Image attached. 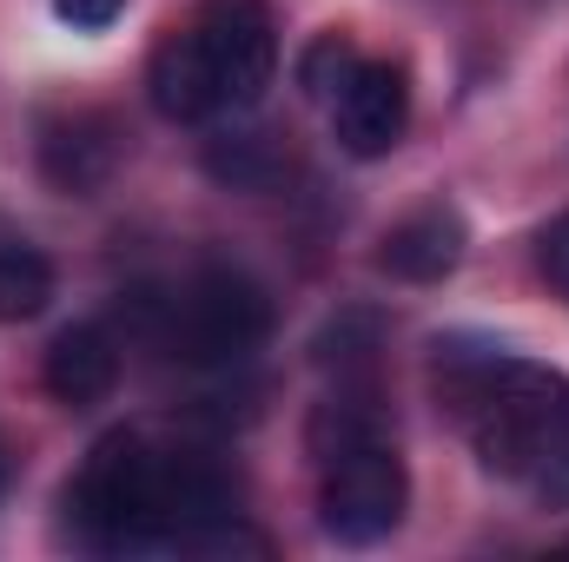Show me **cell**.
Instances as JSON below:
<instances>
[{
	"label": "cell",
	"mask_w": 569,
	"mask_h": 562,
	"mask_svg": "<svg viewBox=\"0 0 569 562\" xmlns=\"http://www.w3.org/2000/svg\"><path fill=\"white\" fill-rule=\"evenodd\" d=\"M67 530L100 556H232L266 550L239 516V476L212 450L113 430L67 476Z\"/></svg>",
	"instance_id": "cell-1"
},
{
	"label": "cell",
	"mask_w": 569,
	"mask_h": 562,
	"mask_svg": "<svg viewBox=\"0 0 569 562\" xmlns=\"http://www.w3.org/2000/svg\"><path fill=\"white\" fill-rule=\"evenodd\" d=\"M430 384H437V404L470 436L477 463L490 476H517V483L530 476L537 443L569 398V384L550 364H530L490 338H437L430 344Z\"/></svg>",
	"instance_id": "cell-2"
},
{
	"label": "cell",
	"mask_w": 569,
	"mask_h": 562,
	"mask_svg": "<svg viewBox=\"0 0 569 562\" xmlns=\"http://www.w3.org/2000/svg\"><path fill=\"white\" fill-rule=\"evenodd\" d=\"M272 338V291L239 265H199L159 298V344L192 371H239Z\"/></svg>",
	"instance_id": "cell-3"
},
{
	"label": "cell",
	"mask_w": 569,
	"mask_h": 562,
	"mask_svg": "<svg viewBox=\"0 0 569 562\" xmlns=\"http://www.w3.org/2000/svg\"><path fill=\"white\" fill-rule=\"evenodd\" d=\"M411 510V476L391 436L351 443L338 456L318 463V530L345 550H371L385 543Z\"/></svg>",
	"instance_id": "cell-4"
},
{
	"label": "cell",
	"mask_w": 569,
	"mask_h": 562,
	"mask_svg": "<svg viewBox=\"0 0 569 562\" xmlns=\"http://www.w3.org/2000/svg\"><path fill=\"white\" fill-rule=\"evenodd\" d=\"M192 40L206 53L219 113H252L279 73V20L272 0H199Z\"/></svg>",
	"instance_id": "cell-5"
},
{
	"label": "cell",
	"mask_w": 569,
	"mask_h": 562,
	"mask_svg": "<svg viewBox=\"0 0 569 562\" xmlns=\"http://www.w3.org/2000/svg\"><path fill=\"white\" fill-rule=\"evenodd\" d=\"M325 113H331L338 152H351V159H385V152H398V140L411 133V73H405L398 60H365V67L338 87V100H331Z\"/></svg>",
	"instance_id": "cell-6"
},
{
	"label": "cell",
	"mask_w": 569,
	"mask_h": 562,
	"mask_svg": "<svg viewBox=\"0 0 569 562\" xmlns=\"http://www.w3.org/2000/svg\"><path fill=\"white\" fill-rule=\"evenodd\" d=\"M120 152H127V140H120L113 113L73 107V113H53L40 127V179L67 199H87L120 172Z\"/></svg>",
	"instance_id": "cell-7"
},
{
	"label": "cell",
	"mask_w": 569,
	"mask_h": 562,
	"mask_svg": "<svg viewBox=\"0 0 569 562\" xmlns=\"http://www.w3.org/2000/svg\"><path fill=\"white\" fill-rule=\"evenodd\" d=\"M463 245H470L463 212H457L450 199H430V205L405 212V219L385 232L378 265H385L391 279H405V284H437V279H450V272L463 265Z\"/></svg>",
	"instance_id": "cell-8"
},
{
	"label": "cell",
	"mask_w": 569,
	"mask_h": 562,
	"mask_svg": "<svg viewBox=\"0 0 569 562\" xmlns=\"http://www.w3.org/2000/svg\"><path fill=\"white\" fill-rule=\"evenodd\" d=\"M40 378H47L53 404L93 411V404H107L113 384H120V338H113L107 324H67V331L47 344Z\"/></svg>",
	"instance_id": "cell-9"
},
{
	"label": "cell",
	"mask_w": 569,
	"mask_h": 562,
	"mask_svg": "<svg viewBox=\"0 0 569 562\" xmlns=\"http://www.w3.org/2000/svg\"><path fill=\"white\" fill-rule=\"evenodd\" d=\"M146 93L152 107L172 120V127H206V120H226L219 113V93H212V73H206V53L192 40V27H172L152 60H146Z\"/></svg>",
	"instance_id": "cell-10"
},
{
	"label": "cell",
	"mask_w": 569,
	"mask_h": 562,
	"mask_svg": "<svg viewBox=\"0 0 569 562\" xmlns=\"http://www.w3.org/2000/svg\"><path fill=\"white\" fill-rule=\"evenodd\" d=\"M206 172L226 192H279L284 172H291V152L266 127H219L206 140Z\"/></svg>",
	"instance_id": "cell-11"
},
{
	"label": "cell",
	"mask_w": 569,
	"mask_h": 562,
	"mask_svg": "<svg viewBox=\"0 0 569 562\" xmlns=\"http://www.w3.org/2000/svg\"><path fill=\"white\" fill-rule=\"evenodd\" d=\"M53 304V265L33 245H0V324H27Z\"/></svg>",
	"instance_id": "cell-12"
},
{
	"label": "cell",
	"mask_w": 569,
	"mask_h": 562,
	"mask_svg": "<svg viewBox=\"0 0 569 562\" xmlns=\"http://www.w3.org/2000/svg\"><path fill=\"white\" fill-rule=\"evenodd\" d=\"M365 67V53H358V40L345 33V27H331V33H318L305 53H298V87H305V100H318V107H331L338 100V87L351 80Z\"/></svg>",
	"instance_id": "cell-13"
},
{
	"label": "cell",
	"mask_w": 569,
	"mask_h": 562,
	"mask_svg": "<svg viewBox=\"0 0 569 562\" xmlns=\"http://www.w3.org/2000/svg\"><path fill=\"white\" fill-rule=\"evenodd\" d=\"M371 358H378V318L371 311H345L338 324H325L318 364L331 378H371Z\"/></svg>",
	"instance_id": "cell-14"
},
{
	"label": "cell",
	"mask_w": 569,
	"mask_h": 562,
	"mask_svg": "<svg viewBox=\"0 0 569 562\" xmlns=\"http://www.w3.org/2000/svg\"><path fill=\"white\" fill-rule=\"evenodd\" d=\"M550 510H569V398L563 411L550 418V430H543V443H537V463H530V476H523Z\"/></svg>",
	"instance_id": "cell-15"
},
{
	"label": "cell",
	"mask_w": 569,
	"mask_h": 562,
	"mask_svg": "<svg viewBox=\"0 0 569 562\" xmlns=\"http://www.w3.org/2000/svg\"><path fill=\"white\" fill-rule=\"evenodd\" d=\"M537 272L550 279V291H563L569 298V212L543 225V239H537Z\"/></svg>",
	"instance_id": "cell-16"
},
{
	"label": "cell",
	"mask_w": 569,
	"mask_h": 562,
	"mask_svg": "<svg viewBox=\"0 0 569 562\" xmlns=\"http://www.w3.org/2000/svg\"><path fill=\"white\" fill-rule=\"evenodd\" d=\"M120 7H127V0H53V13H60L67 27H80V33L113 27V20H120Z\"/></svg>",
	"instance_id": "cell-17"
},
{
	"label": "cell",
	"mask_w": 569,
	"mask_h": 562,
	"mask_svg": "<svg viewBox=\"0 0 569 562\" xmlns=\"http://www.w3.org/2000/svg\"><path fill=\"white\" fill-rule=\"evenodd\" d=\"M0 490H7V443H0Z\"/></svg>",
	"instance_id": "cell-18"
}]
</instances>
